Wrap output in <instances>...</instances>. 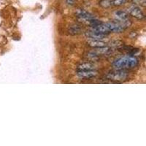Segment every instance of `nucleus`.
Listing matches in <instances>:
<instances>
[{
  "instance_id": "nucleus-1",
  "label": "nucleus",
  "mask_w": 146,
  "mask_h": 146,
  "mask_svg": "<svg viewBox=\"0 0 146 146\" xmlns=\"http://www.w3.org/2000/svg\"><path fill=\"white\" fill-rule=\"evenodd\" d=\"M139 64V60L137 57L126 56L118 58L113 62V66L115 70H126L136 67Z\"/></svg>"
},
{
  "instance_id": "nucleus-2",
  "label": "nucleus",
  "mask_w": 146,
  "mask_h": 146,
  "mask_svg": "<svg viewBox=\"0 0 146 146\" xmlns=\"http://www.w3.org/2000/svg\"><path fill=\"white\" fill-rule=\"evenodd\" d=\"M106 78L111 81L123 82L127 79L128 74L125 70H115L108 73Z\"/></svg>"
},
{
  "instance_id": "nucleus-3",
  "label": "nucleus",
  "mask_w": 146,
  "mask_h": 146,
  "mask_svg": "<svg viewBox=\"0 0 146 146\" xmlns=\"http://www.w3.org/2000/svg\"><path fill=\"white\" fill-rule=\"evenodd\" d=\"M108 35L106 34L102 33V32H97V31H94V30L91 29L88 32H86V36L88 37L89 40H102L105 38H106Z\"/></svg>"
},
{
  "instance_id": "nucleus-4",
  "label": "nucleus",
  "mask_w": 146,
  "mask_h": 146,
  "mask_svg": "<svg viewBox=\"0 0 146 146\" xmlns=\"http://www.w3.org/2000/svg\"><path fill=\"white\" fill-rule=\"evenodd\" d=\"M129 14L131 16L137 18L138 20H142L145 18V14L143 10L137 6H132L129 8Z\"/></svg>"
},
{
  "instance_id": "nucleus-5",
  "label": "nucleus",
  "mask_w": 146,
  "mask_h": 146,
  "mask_svg": "<svg viewBox=\"0 0 146 146\" xmlns=\"http://www.w3.org/2000/svg\"><path fill=\"white\" fill-rule=\"evenodd\" d=\"M75 15L79 20L82 21L88 22L90 20L94 18V16L92 14L84 10H77L76 13H75Z\"/></svg>"
},
{
  "instance_id": "nucleus-6",
  "label": "nucleus",
  "mask_w": 146,
  "mask_h": 146,
  "mask_svg": "<svg viewBox=\"0 0 146 146\" xmlns=\"http://www.w3.org/2000/svg\"><path fill=\"white\" fill-rule=\"evenodd\" d=\"M78 78L82 79H90L97 75V71L94 70H77L76 72Z\"/></svg>"
},
{
  "instance_id": "nucleus-7",
  "label": "nucleus",
  "mask_w": 146,
  "mask_h": 146,
  "mask_svg": "<svg viewBox=\"0 0 146 146\" xmlns=\"http://www.w3.org/2000/svg\"><path fill=\"white\" fill-rule=\"evenodd\" d=\"M113 51H114L113 48L106 45V46L101 47V48H95L93 53H95L97 56H108V55L113 53Z\"/></svg>"
},
{
  "instance_id": "nucleus-8",
  "label": "nucleus",
  "mask_w": 146,
  "mask_h": 146,
  "mask_svg": "<svg viewBox=\"0 0 146 146\" xmlns=\"http://www.w3.org/2000/svg\"><path fill=\"white\" fill-rule=\"evenodd\" d=\"M114 15L118 21L130 20V15L129 13L123 10H117L114 13Z\"/></svg>"
},
{
  "instance_id": "nucleus-9",
  "label": "nucleus",
  "mask_w": 146,
  "mask_h": 146,
  "mask_svg": "<svg viewBox=\"0 0 146 146\" xmlns=\"http://www.w3.org/2000/svg\"><path fill=\"white\" fill-rule=\"evenodd\" d=\"M82 31H83V29L78 24H72L68 28V32L72 35H79L81 33Z\"/></svg>"
},
{
  "instance_id": "nucleus-10",
  "label": "nucleus",
  "mask_w": 146,
  "mask_h": 146,
  "mask_svg": "<svg viewBox=\"0 0 146 146\" xmlns=\"http://www.w3.org/2000/svg\"><path fill=\"white\" fill-rule=\"evenodd\" d=\"M88 45L94 48H101V47L106 46V43L105 42H103L102 40H90L88 41Z\"/></svg>"
},
{
  "instance_id": "nucleus-11",
  "label": "nucleus",
  "mask_w": 146,
  "mask_h": 146,
  "mask_svg": "<svg viewBox=\"0 0 146 146\" xmlns=\"http://www.w3.org/2000/svg\"><path fill=\"white\" fill-rule=\"evenodd\" d=\"M96 70V66L94 64L85 62L78 66V70Z\"/></svg>"
},
{
  "instance_id": "nucleus-12",
  "label": "nucleus",
  "mask_w": 146,
  "mask_h": 146,
  "mask_svg": "<svg viewBox=\"0 0 146 146\" xmlns=\"http://www.w3.org/2000/svg\"><path fill=\"white\" fill-rule=\"evenodd\" d=\"M108 46L111 47L112 48L115 49V48H119L123 45V43L120 40H113L110 42V44H108Z\"/></svg>"
},
{
  "instance_id": "nucleus-13",
  "label": "nucleus",
  "mask_w": 146,
  "mask_h": 146,
  "mask_svg": "<svg viewBox=\"0 0 146 146\" xmlns=\"http://www.w3.org/2000/svg\"><path fill=\"white\" fill-rule=\"evenodd\" d=\"M99 5L103 8H109L110 7L112 6L110 0H100Z\"/></svg>"
},
{
  "instance_id": "nucleus-14",
  "label": "nucleus",
  "mask_w": 146,
  "mask_h": 146,
  "mask_svg": "<svg viewBox=\"0 0 146 146\" xmlns=\"http://www.w3.org/2000/svg\"><path fill=\"white\" fill-rule=\"evenodd\" d=\"M112 6H121L126 3V0H110Z\"/></svg>"
},
{
  "instance_id": "nucleus-15",
  "label": "nucleus",
  "mask_w": 146,
  "mask_h": 146,
  "mask_svg": "<svg viewBox=\"0 0 146 146\" xmlns=\"http://www.w3.org/2000/svg\"><path fill=\"white\" fill-rule=\"evenodd\" d=\"M134 5L141 6V7H145L146 6V0H131Z\"/></svg>"
},
{
  "instance_id": "nucleus-16",
  "label": "nucleus",
  "mask_w": 146,
  "mask_h": 146,
  "mask_svg": "<svg viewBox=\"0 0 146 146\" xmlns=\"http://www.w3.org/2000/svg\"><path fill=\"white\" fill-rule=\"evenodd\" d=\"M75 0H66V5H69V6H73L75 5Z\"/></svg>"
}]
</instances>
